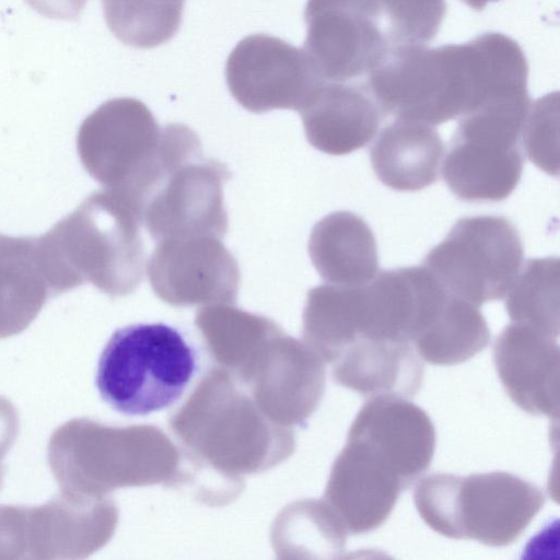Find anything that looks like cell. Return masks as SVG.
<instances>
[{"mask_svg": "<svg viewBox=\"0 0 560 560\" xmlns=\"http://www.w3.org/2000/svg\"><path fill=\"white\" fill-rule=\"evenodd\" d=\"M528 63L499 32L463 44L398 46L369 73L366 89L383 117L430 126L527 91Z\"/></svg>", "mask_w": 560, "mask_h": 560, "instance_id": "6da1fadb", "label": "cell"}, {"mask_svg": "<svg viewBox=\"0 0 560 560\" xmlns=\"http://www.w3.org/2000/svg\"><path fill=\"white\" fill-rule=\"evenodd\" d=\"M490 341V329L479 307L450 293L441 312L412 341L420 358L435 365L465 362Z\"/></svg>", "mask_w": 560, "mask_h": 560, "instance_id": "ffe728a7", "label": "cell"}, {"mask_svg": "<svg viewBox=\"0 0 560 560\" xmlns=\"http://www.w3.org/2000/svg\"><path fill=\"white\" fill-rule=\"evenodd\" d=\"M522 261V240L509 219L475 215L459 219L422 266L447 292L480 307L505 296Z\"/></svg>", "mask_w": 560, "mask_h": 560, "instance_id": "52a82bcc", "label": "cell"}, {"mask_svg": "<svg viewBox=\"0 0 560 560\" xmlns=\"http://www.w3.org/2000/svg\"><path fill=\"white\" fill-rule=\"evenodd\" d=\"M335 361L336 382L368 397L410 398L423 381V360L410 342L358 338Z\"/></svg>", "mask_w": 560, "mask_h": 560, "instance_id": "2e32d148", "label": "cell"}, {"mask_svg": "<svg viewBox=\"0 0 560 560\" xmlns=\"http://www.w3.org/2000/svg\"><path fill=\"white\" fill-rule=\"evenodd\" d=\"M36 12L49 19L75 21L86 0H25Z\"/></svg>", "mask_w": 560, "mask_h": 560, "instance_id": "cb8c5ba5", "label": "cell"}, {"mask_svg": "<svg viewBox=\"0 0 560 560\" xmlns=\"http://www.w3.org/2000/svg\"><path fill=\"white\" fill-rule=\"evenodd\" d=\"M196 371V350L178 328L139 323L113 332L100 355L95 385L114 410L143 417L174 405Z\"/></svg>", "mask_w": 560, "mask_h": 560, "instance_id": "5b68a950", "label": "cell"}, {"mask_svg": "<svg viewBox=\"0 0 560 560\" xmlns=\"http://www.w3.org/2000/svg\"><path fill=\"white\" fill-rule=\"evenodd\" d=\"M444 152L440 135L430 125L396 119L386 126L370 149L377 178L397 191H416L439 176Z\"/></svg>", "mask_w": 560, "mask_h": 560, "instance_id": "ac0fdd59", "label": "cell"}, {"mask_svg": "<svg viewBox=\"0 0 560 560\" xmlns=\"http://www.w3.org/2000/svg\"><path fill=\"white\" fill-rule=\"evenodd\" d=\"M168 3L177 4V5H184L185 0H163Z\"/></svg>", "mask_w": 560, "mask_h": 560, "instance_id": "4316f807", "label": "cell"}, {"mask_svg": "<svg viewBox=\"0 0 560 560\" xmlns=\"http://www.w3.org/2000/svg\"><path fill=\"white\" fill-rule=\"evenodd\" d=\"M114 510L96 500L59 493L36 506H0L4 559H82L109 537Z\"/></svg>", "mask_w": 560, "mask_h": 560, "instance_id": "ba28073f", "label": "cell"}, {"mask_svg": "<svg viewBox=\"0 0 560 560\" xmlns=\"http://www.w3.org/2000/svg\"><path fill=\"white\" fill-rule=\"evenodd\" d=\"M226 166L206 160L197 135L182 124L162 128L159 163L132 203V211L156 242L196 236L222 238L228 217L222 184Z\"/></svg>", "mask_w": 560, "mask_h": 560, "instance_id": "3957f363", "label": "cell"}, {"mask_svg": "<svg viewBox=\"0 0 560 560\" xmlns=\"http://www.w3.org/2000/svg\"><path fill=\"white\" fill-rule=\"evenodd\" d=\"M140 224L120 198L103 189L38 236L54 295L85 282L114 298L131 293L144 270Z\"/></svg>", "mask_w": 560, "mask_h": 560, "instance_id": "7a4b0ae2", "label": "cell"}, {"mask_svg": "<svg viewBox=\"0 0 560 560\" xmlns=\"http://www.w3.org/2000/svg\"><path fill=\"white\" fill-rule=\"evenodd\" d=\"M393 48L432 40L446 12L445 0H373Z\"/></svg>", "mask_w": 560, "mask_h": 560, "instance_id": "7402d4cb", "label": "cell"}, {"mask_svg": "<svg viewBox=\"0 0 560 560\" xmlns=\"http://www.w3.org/2000/svg\"><path fill=\"white\" fill-rule=\"evenodd\" d=\"M559 93L553 92L532 103L523 131L522 144L529 160L550 175L558 167Z\"/></svg>", "mask_w": 560, "mask_h": 560, "instance_id": "603a6c76", "label": "cell"}, {"mask_svg": "<svg viewBox=\"0 0 560 560\" xmlns=\"http://www.w3.org/2000/svg\"><path fill=\"white\" fill-rule=\"evenodd\" d=\"M147 272L155 294L173 305L236 299L237 264L218 237L160 241L148 260Z\"/></svg>", "mask_w": 560, "mask_h": 560, "instance_id": "8fae6325", "label": "cell"}, {"mask_svg": "<svg viewBox=\"0 0 560 560\" xmlns=\"http://www.w3.org/2000/svg\"><path fill=\"white\" fill-rule=\"evenodd\" d=\"M308 142L330 155H343L366 145L383 115L366 88L325 81L300 110Z\"/></svg>", "mask_w": 560, "mask_h": 560, "instance_id": "9a60e30c", "label": "cell"}, {"mask_svg": "<svg viewBox=\"0 0 560 560\" xmlns=\"http://www.w3.org/2000/svg\"><path fill=\"white\" fill-rule=\"evenodd\" d=\"M504 306L512 322L559 335V259L530 258L510 285Z\"/></svg>", "mask_w": 560, "mask_h": 560, "instance_id": "44dd1931", "label": "cell"}, {"mask_svg": "<svg viewBox=\"0 0 560 560\" xmlns=\"http://www.w3.org/2000/svg\"><path fill=\"white\" fill-rule=\"evenodd\" d=\"M464 3H466L469 8H471L475 11H481L485 9V7L489 2H497L499 0H462Z\"/></svg>", "mask_w": 560, "mask_h": 560, "instance_id": "484cf974", "label": "cell"}, {"mask_svg": "<svg viewBox=\"0 0 560 560\" xmlns=\"http://www.w3.org/2000/svg\"><path fill=\"white\" fill-rule=\"evenodd\" d=\"M406 486L363 442L348 438L336 458L326 498L347 533H370L390 515Z\"/></svg>", "mask_w": 560, "mask_h": 560, "instance_id": "4fadbf2b", "label": "cell"}, {"mask_svg": "<svg viewBox=\"0 0 560 560\" xmlns=\"http://www.w3.org/2000/svg\"><path fill=\"white\" fill-rule=\"evenodd\" d=\"M493 361L506 394L516 406L530 415L558 418L557 338L512 322L494 341Z\"/></svg>", "mask_w": 560, "mask_h": 560, "instance_id": "5bb4252c", "label": "cell"}, {"mask_svg": "<svg viewBox=\"0 0 560 560\" xmlns=\"http://www.w3.org/2000/svg\"><path fill=\"white\" fill-rule=\"evenodd\" d=\"M418 513L434 532L490 547L514 542L546 503L542 489L504 471L431 474L413 491Z\"/></svg>", "mask_w": 560, "mask_h": 560, "instance_id": "277c9868", "label": "cell"}, {"mask_svg": "<svg viewBox=\"0 0 560 560\" xmlns=\"http://www.w3.org/2000/svg\"><path fill=\"white\" fill-rule=\"evenodd\" d=\"M228 88L253 113L301 110L325 80L303 48L268 34L241 39L225 63Z\"/></svg>", "mask_w": 560, "mask_h": 560, "instance_id": "30bf717a", "label": "cell"}, {"mask_svg": "<svg viewBox=\"0 0 560 560\" xmlns=\"http://www.w3.org/2000/svg\"><path fill=\"white\" fill-rule=\"evenodd\" d=\"M348 438L372 448L408 489L429 468L436 434L427 412L408 398L376 395L361 407Z\"/></svg>", "mask_w": 560, "mask_h": 560, "instance_id": "7c38bea8", "label": "cell"}, {"mask_svg": "<svg viewBox=\"0 0 560 560\" xmlns=\"http://www.w3.org/2000/svg\"><path fill=\"white\" fill-rule=\"evenodd\" d=\"M19 430V416L14 406L0 396V474H3L2 459L13 445Z\"/></svg>", "mask_w": 560, "mask_h": 560, "instance_id": "d4e9b609", "label": "cell"}, {"mask_svg": "<svg viewBox=\"0 0 560 560\" xmlns=\"http://www.w3.org/2000/svg\"><path fill=\"white\" fill-rule=\"evenodd\" d=\"M530 98L486 104L459 117L442 163L450 190L467 202H498L518 185L524 155L522 131Z\"/></svg>", "mask_w": 560, "mask_h": 560, "instance_id": "8992f818", "label": "cell"}, {"mask_svg": "<svg viewBox=\"0 0 560 560\" xmlns=\"http://www.w3.org/2000/svg\"><path fill=\"white\" fill-rule=\"evenodd\" d=\"M49 298L38 236L0 234V338L26 329Z\"/></svg>", "mask_w": 560, "mask_h": 560, "instance_id": "d6986e66", "label": "cell"}, {"mask_svg": "<svg viewBox=\"0 0 560 560\" xmlns=\"http://www.w3.org/2000/svg\"><path fill=\"white\" fill-rule=\"evenodd\" d=\"M2 480H3V474H0V488H1Z\"/></svg>", "mask_w": 560, "mask_h": 560, "instance_id": "83f0119b", "label": "cell"}, {"mask_svg": "<svg viewBox=\"0 0 560 560\" xmlns=\"http://www.w3.org/2000/svg\"><path fill=\"white\" fill-rule=\"evenodd\" d=\"M308 252L316 270L330 284L364 285L375 278L380 267L371 228L350 211H336L317 222Z\"/></svg>", "mask_w": 560, "mask_h": 560, "instance_id": "e0dca14e", "label": "cell"}, {"mask_svg": "<svg viewBox=\"0 0 560 560\" xmlns=\"http://www.w3.org/2000/svg\"><path fill=\"white\" fill-rule=\"evenodd\" d=\"M161 133L144 103L132 97L112 98L82 121L77 135L78 155L104 189L122 196L154 160Z\"/></svg>", "mask_w": 560, "mask_h": 560, "instance_id": "9c48e42d", "label": "cell"}]
</instances>
